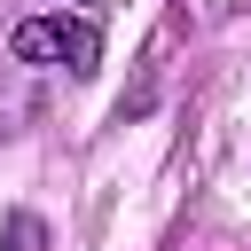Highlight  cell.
Segmentation results:
<instances>
[{"label": "cell", "mask_w": 251, "mask_h": 251, "mask_svg": "<svg viewBox=\"0 0 251 251\" xmlns=\"http://www.w3.org/2000/svg\"><path fill=\"white\" fill-rule=\"evenodd\" d=\"M39 243H47V227H39L31 212H16V220H8V251H39Z\"/></svg>", "instance_id": "7a4b0ae2"}, {"label": "cell", "mask_w": 251, "mask_h": 251, "mask_svg": "<svg viewBox=\"0 0 251 251\" xmlns=\"http://www.w3.org/2000/svg\"><path fill=\"white\" fill-rule=\"evenodd\" d=\"M16 63H63L71 78H86L94 63H102V39H94V24H78V16H31V24H16Z\"/></svg>", "instance_id": "6da1fadb"}]
</instances>
